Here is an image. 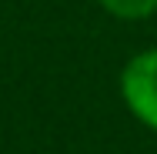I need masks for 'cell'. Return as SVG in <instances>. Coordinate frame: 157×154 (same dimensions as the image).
<instances>
[{
	"instance_id": "cell-1",
	"label": "cell",
	"mask_w": 157,
	"mask_h": 154,
	"mask_svg": "<svg viewBox=\"0 0 157 154\" xmlns=\"http://www.w3.org/2000/svg\"><path fill=\"white\" fill-rule=\"evenodd\" d=\"M121 97L140 124L157 131V50H144L121 74Z\"/></svg>"
},
{
	"instance_id": "cell-2",
	"label": "cell",
	"mask_w": 157,
	"mask_h": 154,
	"mask_svg": "<svg viewBox=\"0 0 157 154\" xmlns=\"http://www.w3.org/2000/svg\"><path fill=\"white\" fill-rule=\"evenodd\" d=\"M100 7L121 20H144L157 10V0H100Z\"/></svg>"
}]
</instances>
